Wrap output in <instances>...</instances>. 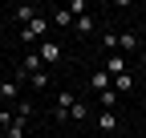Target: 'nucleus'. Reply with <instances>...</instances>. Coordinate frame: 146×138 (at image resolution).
Here are the masks:
<instances>
[{"label": "nucleus", "instance_id": "1", "mask_svg": "<svg viewBox=\"0 0 146 138\" xmlns=\"http://www.w3.org/2000/svg\"><path fill=\"white\" fill-rule=\"evenodd\" d=\"M49 25H53V16H36V21H29L25 29H21V45H41L45 41V33H49Z\"/></svg>", "mask_w": 146, "mask_h": 138}, {"label": "nucleus", "instance_id": "2", "mask_svg": "<svg viewBox=\"0 0 146 138\" xmlns=\"http://www.w3.org/2000/svg\"><path fill=\"white\" fill-rule=\"evenodd\" d=\"M21 85H25L21 73H16V77H0V102L16 110V106H21Z\"/></svg>", "mask_w": 146, "mask_h": 138}, {"label": "nucleus", "instance_id": "3", "mask_svg": "<svg viewBox=\"0 0 146 138\" xmlns=\"http://www.w3.org/2000/svg\"><path fill=\"white\" fill-rule=\"evenodd\" d=\"M36 73H49V69H45V61H41V53H36V49H25V61H21V81H29V77H36Z\"/></svg>", "mask_w": 146, "mask_h": 138}, {"label": "nucleus", "instance_id": "4", "mask_svg": "<svg viewBox=\"0 0 146 138\" xmlns=\"http://www.w3.org/2000/svg\"><path fill=\"white\" fill-rule=\"evenodd\" d=\"M36 53H41V61H45V65H61L65 49H61L57 41H41V45H36Z\"/></svg>", "mask_w": 146, "mask_h": 138}, {"label": "nucleus", "instance_id": "5", "mask_svg": "<svg viewBox=\"0 0 146 138\" xmlns=\"http://www.w3.org/2000/svg\"><path fill=\"white\" fill-rule=\"evenodd\" d=\"M89 90H94V94H106V90H114V77H110L106 69H94V73H89Z\"/></svg>", "mask_w": 146, "mask_h": 138}, {"label": "nucleus", "instance_id": "6", "mask_svg": "<svg viewBox=\"0 0 146 138\" xmlns=\"http://www.w3.org/2000/svg\"><path fill=\"white\" fill-rule=\"evenodd\" d=\"M106 73H110V77L130 73V69H126V61H122V53H110V57H106Z\"/></svg>", "mask_w": 146, "mask_h": 138}, {"label": "nucleus", "instance_id": "7", "mask_svg": "<svg viewBox=\"0 0 146 138\" xmlns=\"http://www.w3.org/2000/svg\"><path fill=\"white\" fill-rule=\"evenodd\" d=\"M12 16H16V21H21V29H25L29 21H36V16H41V8H36V4H21V8H12Z\"/></svg>", "mask_w": 146, "mask_h": 138}, {"label": "nucleus", "instance_id": "8", "mask_svg": "<svg viewBox=\"0 0 146 138\" xmlns=\"http://www.w3.org/2000/svg\"><path fill=\"white\" fill-rule=\"evenodd\" d=\"M73 29H77L81 37H94V33H98V21H94V16L85 12V16H77V25H73Z\"/></svg>", "mask_w": 146, "mask_h": 138}, {"label": "nucleus", "instance_id": "9", "mask_svg": "<svg viewBox=\"0 0 146 138\" xmlns=\"http://www.w3.org/2000/svg\"><path fill=\"white\" fill-rule=\"evenodd\" d=\"M130 49H138V33H134V29H126L122 37H118V53H130Z\"/></svg>", "mask_w": 146, "mask_h": 138}, {"label": "nucleus", "instance_id": "10", "mask_svg": "<svg viewBox=\"0 0 146 138\" xmlns=\"http://www.w3.org/2000/svg\"><path fill=\"white\" fill-rule=\"evenodd\" d=\"M53 25H57V29H69V25H77V16H73L69 8H57V12H53Z\"/></svg>", "mask_w": 146, "mask_h": 138}, {"label": "nucleus", "instance_id": "11", "mask_svg": "<svg viewBox=\"0 0 146 138\" xmlns=\"http://www.w3.org/2000/svg\"><path fill=\"white\" fill-rule=\"evenodd\" d=\"M114 90H118V98H122V94H130V90H134V73H122V77H114Z\"/></svg>", "mask_w": 146, "mask_h": 138}, {"label": "nucleus", "instance_id": "12", "mask_svg": "<svg viewBox=\"0 0 146 138\" xmlns=\"http://www.w3.org/2000/svg\"><path fill=\"white\" fill-rule=\"evenodd\" d=\"M114 126H118V118H114V110H102V114H98V130H106V134H110Z\"/></svg>", "mask_w": 146, "mask_h": 138}, {"label": "nucleus", "instance_id": "13", "mask_svg": "<svg viewBox=\"0 0 146 138\" xmlns=\"http://www.w3.org/2000/svg\"><path fill=\"white\" fill-rule=\"evenodd\" d=\"M69 118H73V122H85V118H89V102H77V106L69 110Z\"/></svg>", "mask_w": 146, "mask_h": 138}, {"label": "nucleus", "instance_id": "14", "mask_svg": "<svg viewBox=\"0 0 146 138\" xmlns=\"http://www.w3.org/2000/svg\"><path fill=\"white\" fill-rule=\"evenodd\" d=\"M98 102H102V110H114V106H118V90H106V94H98Z\"/></svg>", "mask_w": 146, "mask_h": 138}, {"label": "nucleus", "instance_id": "15", "mask_svg": "<svg viewBox=\"0 0 146 138\" xmlns=\"http://www.w3.org/2000/svg\"><path fill=\"white\" fill-rule=\"evenodd\" d=\"M12 122H16V110H12V106H0V126H4V130H8Z\"/></svg>", "mask_w": 146, "mask_h": 138}, {"label": "nucleus", "instance_id": "16", "mask_svg": "<svg viewBox=\"0 0 146 138\" xmlns=\"http://www.w3.org/2000/svg\"><path fill=\"white\" fill-rule=\"evenodd\" d=\"M4 134H8V138H25V118H16V122H12Z\"/></svg>", "mask_w": 146, "mask_h": 138}, {"label": "nucleus", "instance_id": "17", "mask_svg": "<svg viewBox=\"0 0 146 138\" xmlns=\"http://www.w3.org/2000/svg\"><path fill=\"white\" fill-rule=\"evenodd\" d=\"M29 85H33V90H49V73H36V77H29Z\"/></svg>", "mask_w": 146, "mask_h": 138}, {"label": "nucleus", "instance_id": "18", "mask_svg": "<svg viewBox=\"0 0 146 138\" xmlns=\"http://www.w3.org/2000/svg\"><path fill=\"white\" fill-rule=\"evenodd\" d=\"M138 81H142V85H146V53H142V77H138Z\"/></svg>", "mask_w": 146, "mask_h": 138}, {"label": "nucleus", "instance_id": "19", "mask_svg": "<svg viewBox=\"0 0 146 138\" xmlns=\"http://www.w3.org/2000/svg\"><path fill=\"white\" fill-rule=\"evenodd\" d=\"M138 138H146V134H138Z\"/></svg>", "mask_w": 146, "mask_h": 138}]
</instances>
